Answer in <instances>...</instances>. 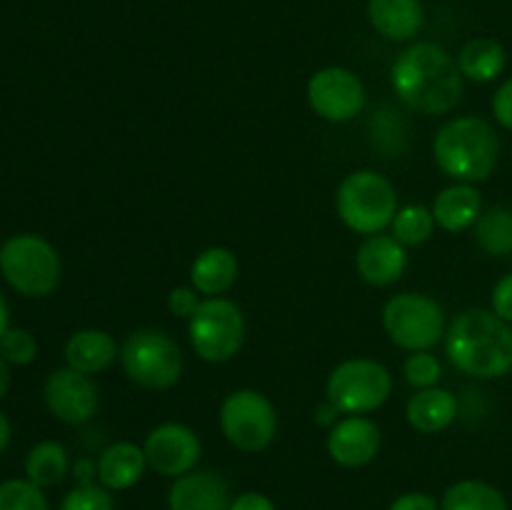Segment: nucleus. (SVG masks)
<instances>
[{
  "label": "nucleus",
  "instance_id": "obj_13",
  "mask_svg": "<svg viewBox=\"0 0 512 510\" xmlns=\"http://www.w3.org/2000/svg\"><path fill=\"white\" fill-rule=\"evenodd\" d=\"M45 405L65 425H83L98 413L100 395L93 378L73 368H58L45 380Z\"/></svg>",
  "mask_w": 512,
  "mask_h": 510
},
{
  "label": "nucleus",
  "instance_id": "obj_24",
  "mask_svg": "<svg viewBox=\"0 0 512 510\" xmlns=\"http://www.w3.org/2000/svg\"><path fill=\"white\" fill-rule=\"evenodd\" d=\"M440 510H510L503 490L478 478H465L450 485L440 498Z\"/></svg>",
  "mask_w": 512,
  "mask_h": 510
},
{
  "label": "nucleus",
  "instance_id": "obj_21",
  "mask_svg": "<svg viewBox=\"0 0 512 510\" xmlns=\"http://www.w3.org/2000/svg\"><path fill=\"white\" fill-rule=\"evenodd\" d=\"M120 358V348L108 330L83 328L73 333L65 343V363L68 368L85 375H98Z\"/></svg>",
  "mask_w": 512,
  "mask_h": 510
},
{
  "label": "nucleus",
  "instance_id": "obj_25",
  "mask_svg": "<svg viewBox=\"0 0 512 510\" xmlns=\"http://www.w3.org/2000/svg\"><path fill=\"white\" fill-rule=\"evenodd\" d=\"M70 470V455L65 445L55 443V440H43V443L33 445L25 458V475L30 483L40 485V488H53V485L63 483V478Z\"/></svg>",
  "mask_w": 512,
  "mask_h": 510
},
{
  "label": "nucleus",
  "instance_id": "obj_27",
  "mask_svg": "<svg viewBox=\"0 0 512 510\" xmlns=\"http://www.w3.org/2000/svg\"><path fill=\"white\" fill-rule=\"evenodd\" d=\"M435 218H433V210L425 208V205H403L398 208L393 218V238L398 243H403L405 248H415V245H423L428 243L430 235L435 230Z\"/></svg>",
  "mask_w": 512,
  "mask_h": 510
},
{
  "label": "nucleus",
  "instance_id": "obj_33",
  "mask_svg": "<svg viewBox=\"0 0 512 510\" xmlns=\"http://www.w3.org/2000/svg\"><path fill=\"white\" fill-rule=\"evenodd\" d=\"M490 310H493L498 318H503L505 323H512V273L503 275V278L495 283L493 295H490Z\"/></svg>",
  "mask_w": 512,
  "mask_h": 510
},
{
  "label": "nucleus",
  "instance_id": "obj_14",
  "mask_svg": "<svg viewBox=\"0 0 512 510\" xmlns=\"http://www.w3.org/2000/svg\"><path fill=\"white\" fill-rule=\"evenodd\" d=\"M328 455L340 468H365L383 445V433L368 415H345L328 430Z\"/></svg>",
  "mask_w": 512,
  "mask_h": 510
},
{
  "label": "nucleus",
  "instance_id": "obj_4",
  "mask_svg": "<svg viewBox=\"0 0 512 510\" xmlns=\"http://www.w3.org/2000/svg\"><path fill=\"white\" fill-rule=\"evenodd\" d=\"M335 210L345 228L370 238L393 225L398 213V193L378 170H355L338 185Z\"/></svg>",
  "mask_w": 512,
  "mask_h": 510
},
{
  "label": "nucleus",
  "instance_id": "obj_22",
  "mask_svg": "<svg viewBox=\"0 0 512 510\" xmlns=\"http://www.w3.org/2000/svg\"><path fill=\"white\" fill-rule=\"evenodd\" d=\"M368 18L378 35L405 43L420 33L425 13L420 0H368Z\"/></svg>",
  "mask_w": 512,
  "mask_h": 510
},
{
  "label": "nucleus",
  "instance_id": "obj_1",
  "mask_svg": "<svg viewBox=\"0 0 512 510\" xmlns=\"http://www.w3.org/2000/svg\"><path fill=\"white\" fill-rule=\"evenodd\" d=\"M458 60L435 43L408 45L390 68V85L403 105L420 115H448L463 98Z\"/></svg>",
  "mask_w": 512,
  "mask_h": 510
},
{
  "label": "nucleus",
  "instance_id": "obj_39",
  "mask_svg": "<svg viewBox=\"0 0 512 510\" xmlns=\"http://www.w3.org/2000/svg\"><path fill=\"white\" fill-rule=\"evenodd\" d=\"M375 115H378V118L373 120V125H378V133H373V135H375V138H378V135H383V118H380V113H375ZM388 133H390V140H393V143H395L393 135H400V138H403V135H405V123H403V120H398V123H395L393 128H388Z\"/></svg>",
  "mask_w": 512,
  "mask_h": 510
},
{
  "label": "nucleus",
  "instance_id": "obj_31",
  "mask_svg": "<svg viewBox=\"0 0 512 510\" xmlns=\"http://www.w3.org/2000/svg\"><path fill=\"white\" fill-rule=\"evenodd\" d=\"M0 355H3L10 365H28L33 363L35 355H38V343H35L30 330L8 328V333L0 338Z\"/></svg>",
  "mask_w": 512,
  "mask_h": 510
},
{
  "label": "nucleus",
  "instance_id": "obj_5",
  "mask_svg": "<svg viewBox=\"0 0 512 510\" xmlns=\"http://www.w3.org/2000/svg\"><path fill=\"white\" fill-rule=\"evenodd\" d=\"M0 270L13 290L25 298H45L60 283V255L35 233L13 235L0 250Z\"/></svg>",
  "mask_w": 512,
  "mask_h": 510
},
{
  "label": "nucleus",
  "instance_id": "obj_34",
  "mask_svg": "<svg viewBox=\"0 0 512 510\" xmlns=\"http://www.w3.org/2000/svg\"><path fill=\"white\" fill-rule=\"evenodd\" d=\"M493 115L505 130H512V78L500 83L493 95Z\"/></svg>",
  "mask_w": 512,
  "mask_h": 510
},
{
  "label": "nucleus",
  "instance_id": "obj_19",
  "mask_svg": "<svg viewBox=\"0 0 512 510\" xmlns=\"http://www.w3.org/2000/svg\"><path fill=\"white\" fill-rule=\"evenodd\" d=\"M405 418L410 428L423 435H438L448 430L458 418V398L448 388L415 390L413 398L405 405Z\"/></svg>",
  "mask_w": 512,
  "mask_h": 510
},
{
  "label": "nucleus",
  "instance_id": "obj_26",
  "mask_svg": "<svg viewBox=\"0 0 512 510\" xmlns=\"http://www.w3.org/2000/svg\"><path fill=\"white\" fill-rule=\"evenodd\" d=\"M475 240L480 248L490 255H510L512 253V210L495 205L483 210L478 223L473 225Z\"/></svg>",
  "mask_w": 512,
  "mask_h": 510
},
{
  "label": "nucleus",
  "instance_id": "obj_2",
  "mask_svg": "<svg viewBox=\"0 0 512 510\" xmlns=\"http://www.w3.org/2000/svg\"><path fill=\"white\" fill-rule=\"evenodd\" d=\"M445 353L463 375L478 380L503 378L512 370L510 323L493 310H463L445 330Z\"/></svg>",
  "mask_w": 512,
  "mask_h": 510
},
{
  "label": "nucleus",
  "instance_id": "obj_35",
  "mask_svg": "<svg viewBox=\"0 0 512 510\" xmlns=\"http://www.w3.org/2000/svg\"><path fill=\"white\" fill-rule=\"evenodd\" d=\"M388 510H440V503L430 493L410 490V493L398 495V498L390 503Z\"/></svg>",
  "mask_w": 512,
  "mask_h": 510
},
{
  "label": "nucleus",
  "instance_id": "obj_18",
  "mask_svg": "<svg viewBox=\"0 0 512 510\" xmlns=\"http://www.w3.org/2000/svg\"><path fill=\"white\" fill-rule=\"evenodd\" d=\"M238 273V255L223 245H213L195 255V260L190 263V285L205 298H218L233 288Z\"/></svg>",
  "mask_w": 512,
  "mask_h": 510
},
{
  "label": "nucleus",
  "instance_id": "obj_15",
  "mask_svg": "<svg viewBox=\"0 0 512 510\" xmlns=\"http://www.w3.org/2000/svg\"><path fill=\"white\" fill-rule=\"evenodd\" d=\"M230 503L228 480L215 470H190L175 478L168 490V510H230Z\"/></svg>",
  "mask_w": 512,
  "mask_h": 510
},
{
  "label": "nucleus",
  "instance_id": "obj_38",
  "mask_svg": "<svg viewBox=\"0 0 512 510\" xmlns=\"http://www.w3.org/2000/svg\"><path fill=\"white\" fill-rule=\"evenodd\" d=\"M340 415H343V413H340V410L335 408V405L330 403L328 398H325V403H320L318 410H315V423H318V425H328V430H330L335 423H338Z\"/></svg>",
  "mask_w": 512,
  "mask_h": 510
},
{
  "label": "nucleus",
  "instance_id": "obj_11",
  "mask_svg": "<svg viewBox=\"0 0 512 510\" xmlns=\"http://www.w3.org/2000/svg\"><path fill=\"white\" fill-rule=\"evenodd\" d=\"M305 95L310 110L328 123H350L365 108L363 80L340 65H328L310 75Z\"/></svg>",
  "mask_w": 512,
  "mask_h": 510
},
{
  "label": "nucleus",
  "instance_id": "obj_3",
  "mask_svg": "<svg viewBox=\"0 0 512 510\" xmlns=\"http://www.w3.org/2000/svg\"><path fill=\"white\" fill-rule=\"evenodd\" d=\"M433 155L438 168L455 183H483L498 165L500 138L485 118L463 115L440 125Z\"/></svg>",
  "mask_w": 512,
  "mask_h": 510
},
{
  "label": "nucleus",
  "instance_id": "obj_36",
  "mask_svg": "<svg viewBox=\"0 0 512 510\" xmlns=\"http://www.w3.org/2000/svg\"><path fill=\"white\" fill-rule=\"evenodd\" d=\"M230 510H278V508H275L273 498H268L265 493H258V490H245V493L233 495Z\"/></svg>",
  "mask_w": 512,
  "mask_h": 510
},
{
  "label": "nucleus",
  "instance_id": "obj_10",
  "mask_svg": "<svg viewBox=\"0 0 512 510\" xmlns=\"http://www.w3.org/2000/svg\"><path fill=\"white\" fill-rule=\"evenodd\" d=\"M220 433L240 453H260L270 448L278 435V413L268 395L253 388H240L225 395L218 413Z\"/></svg>",
  "mask_w": 512,
  "mask_h": 510
},
{
  "label": "nucleus",
  "instance_id": "obj_41",
  "mask_svg": "<svg viewBox=\"0 0 512 510\" xmlns=\"http://www.w3.org/2000/svg\"><path fill=\"white\" fill-rule=\"evenodd\" d=\"M10 435H13V428H10V420L5 418V413H0V453L8 448Z\"/></svg>",
  "mask_w": 512,
  "mask_h": 510
},
{
  "label": "nucleus",
  "instance_id": "obj_9",
  "mask_svg": "<svg viewBox=\"0 0 512 510\" xmlns=\"http://www.w3.org/2000/svg\"><path fill=\"white\" fill-rule=\"evenodd\" d=\"M383 328L398 348L408 353L433 350L445 340L448 320L443 305L425 293H400L385 303Z\"/></svg>",
  "mask_w": 512,
  "mask_h": 510
},
{
  "label": "nucleus",
  "instance_id": "obj_32",
  "mask_svg": "<svg viewBox=\"0 0 512 510\" xmlns=\"http://www.w3.org/2000/svg\"><path fill=\"white\" fill-rule=\"evenodd\" d=\"M200 293L193 288V285H178V288L170 290L168 295V310L175 315V318L190 320L195 315V310L200 308Z\"/></svg>",
  "mask_w": 512,
  "mask_h": 510
},
{
  "label": "nucleus",
  "instance_id": "obj_8",
  "mask_svg": "<svg viewBox=\"0 0 512 510\" xmlns=\"http://www.w3.org/2000/svg\"><path fill=\"white\" fill-rule=\"evenodd\" d=\"M393 393V375L373 358H350L335 365L325 395L343 415H368L383 408Z\"/></svg>",
  "mask_w": 512,
  "mask_h": 510
},
{
  "label": "nucleus",
  "instance_id": "obj_16",
  "mask_svg": "<svg viewBox=\"0 0 512 510\" xmlns=\"http://www.w3.org/2000/svg\"><path fill=\"white\" fill-rule=\"evenodd\" d=\"M355 268L365 283L385 288L403 278L405 268H408V253H405V245L398 243L393 235H370L358 248Z\"/></svg>",
  "mask_w": 512,
  "mask_h": 510
},
{
  "label": "nucleus",
  "instance_id": "obj_6",
  "mask_svg": "<svg viewBox=\"0 0 512 510\" xmlns=\"http://www.w3.org/2000/svg\"><path fill=\"white\" fill-rule=\"evenodd\" d=\"M120 365L128 380L145 390H168L183 375V353L168 333L155 328L135 330L120 345Z\"/></svg>",
  "mask_w": 512,
  "mask_h": 510
},
{
  "label": "nucleus",
  "instance_id": "obj_20",
  "mask_svg": "<svg viewBox=\"0 0 512 510\" xmlns=\"http://www.w3.org/2000/svg\"><path fill=\"white\" fill-rule=\"evenodd\" d=\"M433 218L438 228L448 233H463L473 228L483 215V195L470 183H453L440 190L433 200Z\"/></svg>",
  "mask_w": 512,
  "mask_h": 510
},
{
  "label": "nucleus",
  "instance_id": "obj_40",
  "mask_svg": "<svg viewBox=\"0 0 512 510\" xmlns=\"http://www.w3.org/2000/svg\"><path fill=\"white\" fill-rule=\"evenodd\" d=\"M8 360L0 355V400L5 398V393L10 390V368H8Z\"/></svg>",
  "mask_w": 512,
  "mask_h": 510
},
{
  "label": "nucleus",
  "instance_id": "obj_37",
  "mask_svg": "<svg viewBox=\"0 0 512 510\" xmlns=\"http://www.w3.org/2000/svg\"><path fill=\"white\" fill-rule=\"evenodd\" d=\"M73 478L78 485L98 483V460L78 458L73 463Z\"/></svg>",
  "mask_w": 512,
  "mask_h": 510
},
{
  "label": "nucleus",
  "instance_id": "obj_12",
  "mask_svg": "<svg viewBox=\"0 0 512 510\" xmlns=\"http://www.w3.org/2000/svg\"><path fill=\"white\" fill-rule=\"evenodd\" d=\"M148 468L163 478H180L198 468L203 443L190 425L160 423L148 433L143 443Z\"/></svg>",
  "mask_w": 512,
  "mask_h": 510
},
{
  "label": "nucleus",
  "instance_id": "obj_23",
  "mask_svg": "<svg viewBox=\"0 0 512 510\" xmlns=\"http://www.w3.org/2000/svg\"><path fill=\"white\" fill-rule=\"evenodd\" d=\"M458 68L465 80L473 83H490L498 75H503L505 65H508V53L503 45L493 38H473L460 48L458 53Z\"/></svg>",
  "mask_w": 512,
  "mask_h": 510
},
{
  "label": "nucleus",
  "instance_id": "obj_17",
  "mask_svg": "<svg viewBox=\"0 0 512 510\" xmlns=\"http://www.w3.org/2000/svg\"><path fill=\"white\" fill-rule=\"evenodd\" d=\"M145 470H148V458H145L143 445L118 440L100 453L98 483L110 493H120V490H130L133 485H138Z\"/></svg>",
  "mask_w": 512,
  "mask_h": 510
},
{
  "label": "nucleus",
  "instance_id": "obj_7",
  "mask_svg": "<svg viewBox=\"0 0 512 510\" xmlns=\"http://www.w3.org/2000/svg\"><path fill=\"white\" fill-rule=\"evenodd\" d=\"M245 315L238 303L225 295L205 298L188 320V338L198 358L205 363H228L245 343Z\"/></svg>",
  "mask_w": 512,
  "mask_h": 510
},
{
  "label": "nucleus",
  "instance_id": "obj_28",
  "mask_svg": "<svg viewBox=\"0 0 512 510\" xmlns=\"http://www.w3.org/2000/svg\"><path fill=\"white\" fill-rule=\"evenodd\" d=\"M0 510H50L43 488L28 478L0 483Z\"/></svg>",
  "mask_w": 512,
  "mask_h": 510
},
{
  "label": "nucleus",
  "instance_id": "obj_29",
  "mask_svg": "<svg viewBox=\"0 0 512 510\" xmlns=\"http://www.w3.org/2000/svg\"><path fill=\"white\" fill-rule=\"evenodd\" d=\"M403 375L408 385H413L415 390H425L438 385L440 375H443V365H440V360L430 350H418V353H410L405 358Z\"/></svg>",
  "mask_w": 512,
  "mask_h": 510
},
{
  "label": "nucleus",
  "instance_id": "obj_30",
  "mask_svg": "<svg viewBox=\"0 0 512 510\" xmlns=\"http://www.w3.org/2000/svg\"><path fill=\"white\" fill-rule=\"evenodd\" d=\"M58 510H115V500L113 493L100 483L75 485Z\"/></svg>",
  "mask_w": 512,
  "mask_h": 510
},
{
  "label": "nucleus",
  "instance_id": "obj_42",
  "mask_svg": "<svg viewBox=\"0 0 512 510\" xmlns=\"http://www.w3.org/2000/svg\"><path fill=\"white\" fill-rule=\"evenodd\" d=\"M8 320H10V310H8V303H5L3 293H0V338H3V335L8 333Z\"/></svg>",
  "mask_w": 512,
  "mask_h": 510
}]
</instances>
